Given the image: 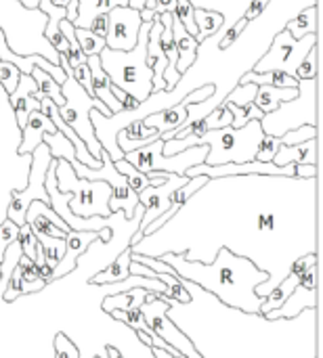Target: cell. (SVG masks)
Listing matches in <instances>:
<instances>
[{
    "instance_id": "24",
    "label": "cell",
    "mask_w": 323,
    "mask_h": 358,
    "mask_svg": "<svg viewBox=\"0 0 323 358\" xmlns=\"http://www.w3.org/2000/svg\"><path fill=\"white\" fill-rule=\"evenodd\" d=\"M147 289H128V292H118V294H111L103 300V310L109 315L111 310H135V308H141V304L145 302L147 298Z\"/></svg>"
},
{
    "instance_id": "46",
    "label": "cell",
    "mask_w": 323,
    "mask_h": 358,
    "mask_svg": "<svg viewBox=\"0 0 323 358\" xmlns=\"http://www.w3.org/2000/svg\"><path fill=\"white\" fill-rule=\"evenodd\" d=\"M269 4H271V0H250L248 8H246V13H244V19H246L248 23L256 21V19L267 10Z\"/></svg>"
},
{
    "instance_id": "10",
    "label": "cell",
    "mask_w": 323,
    "mask_h": 358,
    "mask_svg": "<svg viewBox=\"0 0 323 358\" xmlns=\"http://www.w3.org/2000/svg\"><path fill=\"white\" fill-rule=\"evenodd\" d=\"M53 162V155L44 143H40L32 151V164H29V174H27V185L23 191H13L8 208H6V218L13 220L17 227L25 224V212L32 201H44L48 203V195L44 191V178L46 170Z\"/></svg>"
},
{
    "instance_id": "14",
    "label": "cell",
    "mask_w": 323,
    "mask_h": 358,
    "mask_svg": "<svg viewBox=\"0 0 323 358\" xmlns=\"http://www.w3.org/2000/svg\"><path fill=\"white\" fill-rule=\"evenodd\" d=\"M313 264H317V258H315V254H311V256H305V258H298L296 262H294V266H292V271H290V275L275 287V289H271L269 292V296L263 300V304H261V308H259V313L265 317V315H269V313H273V310H277V308H282V304L294 294V289L301 285V279H303V275L313 266Z\"/></svg>"
},
{
    "instance_id": "7",
    "label": "cell",
    "mask_w": 323,
    "mask_h": 358,
    "mask_svg": "<svg viewBox=\"0 0 323 358\" xmlns=\"http://www.w3.org/2000/svg\"><path fill=\"white\" fill-rule=\"evenodd\" d=\"M164 149V141L158 138L137 151H130L124 155V159L135 166L139 172L149 174V172H168V174H177V176H185V172L193 166L204 164L206 155H208V145H195L189 147L177 155H162Z\"/></svg>"
},
{
    "instance_id": "58",
    "label": "cell",
    "mask_w": 323,
    "mask_h": 358,
    "mask_svg": "<svg viewBox=\"0 0 323 358\" xmlns=\"http://www.w3.org/2000/svg\"><path fill=\"white\" fill-rule=\"evenodd\" d=\"M50 2H53L55 6H63V8H65V6H67V4H69L71 0H50Z\"/></svg>"
},
{
    "instance_id": "32",
    "label": "cell",
    "mask_w": 323,
    "mask_h": 358,
    "mask_svg": "<svg viewBox=\"0 0 323 358\" xmlns=\"http://www.w3.org/2000/svg\"><path fill=\"white\" fill-rule=\"evenodd\" d=\"M36 239L42 245L46 266L55 268L59 264V260L63 258V254H65V239H50V237H42V235H36Z\"/></svg>"
},
{
    "instance_id": "33",
    "label": "cell",
    "mask_w": 323,
    "mask_h": 358,
    "mask_svg": "<svg viewBox=\"0 0 323 358\" xmlns=\"http://www.w3.org/2000/svg\"><path fill=\"white\" fill-rule=\"evenodd\" d=\"M256 90L259 86L248 82V84H238L233 86V90L225 96V101L238 105V107H248L250 103H254V96H256Z\"/></svg>"
},
{
    "instance_id": "52",
    "label": "cell",
    "mask_w": 323,
    "mask_h": 358,
    "mask_svg": "<svg viewBox=\"0 0 323 358\" xmlns=\"http://www.w3.org/2000/svg\"><path fill=\"white\" fill-rule=\"evenodd\" d=\"M38 277H40L46 285H48L50 281H55V279H53V268H50V266H46V264L38 266Z\"/></svg>"
},
{
    "instance_id": "18",
    "label": "cell",
    "mask_w": 323,
    "mask_h": 358,
    "mask_svg": "<svg viewBox=\"0 0 323 358\" xmlns=\"http://www.w3.org/2000/svg\"><path fill=\"white\" fill-rule=\"evenodd\" d=\"M172 38H174V46H177V52H179V59H177V71L183 76L187 73L193 63H195V57H198V46L200 42L181 25V21L172 15Z\"/></svg>"
},
{
    "instance_id": "42",
    "label": "cell",
    "mask_w": 323,
    "mask_h": 358,
    "mask_svg": "<svg viewBox=\"0 0 323 358\" xmlns=\"http://www.w3.org/2000/svg\"><path fill=\"white\" fill-rule=\"evenodd\" d=\"M55 358H80L78 346L65 334L55 336Z\"/></svg>"
},
{
    "instance_id": "53",
    "label": "cell",
    "mask_w": 323,
    "mask_h": 358,
    "mask_svg": "<svg viewBox=\"0 0 323 358\" xmlns=\"http://www.w3.org/2000/svg\"><path fill=\"white\" fill-rule=\"evenodd\" d=\"M139 105H141V103H139L137 99H132V96L128 94V96H126V99L122 101V111H135V109H139Z\"/></svg>"
},
{
    "instance_id": "45",
    "label": "cell",
    "mask_w": 323,
    "mask_h": 358,
    "mask_svg": "<svg viewBox=\"0 0 323 358\" xmlns=\"http://www.w3.org/2000/svg\"><path fill=\"white\" fill-rule=\"evenodd\" d=\"M17 268L21 271L23 281H40V277H38V264L34 260L25 258L23 254H21V258L17 262Z\"/></svg>"
},
{
    "instance_id": "1",
    "label": "cell",
    "mask_w": 323,
    "mask_h": 358,
    "mask_svg": "<svg viewBox=\"0 0 323 358\" xmlns=\"http://www.w3.org/2000/svg\"><path fill=\"white\" fill-rule=\"evenodd\" d=\"M160 260L166 262L177 273V277L202 285L206 292H212L231 308H242L244 313H259L263 304V300L256 298L254 289L261 283L269 281V275L256 264H252V260L240 258L227 248L219 250L212 264H202L177 254H166Z\"/></svg>"
},
{
    "instance_id": "25",
    "label": "cell",
    "mask_w": 323,
    "mask_h": 358,
    "mask_svg": "<svg viewBox=\"0 0 323 358\" xmlns=\"http://www.w3.org/2000/svg\"><path fill=\"white\" fill-rule=\"evenodd\" d=\"M294 40H301L309 34H317V4L303 8L294 19H290L284 27Z\"/></svg>"
},
{
    "instance_id": "28",
    "label": "cell",
    "mask_w": 323,
    "mask_h": 358,
    "mask_svg": "<svg viewBox=\"0 0 323 358\" xmlns=\"http://www.w3.org/2000/svg\"><path fill=\"white\" fill-rule=\"evenodd\" d=\"M29 76H32L34 82H36V90H38L44 99H50L57 107H63V105H65V99H63V94H61V86H59L46 71H42L40 67H34Z\"/></svg>"
},
{
    "instance_id": "57",
    "label": "cell",
    "mask_w": 323,
    "mask_h": 358,
    "mask_svg": "<svg viewBox=\"0 0 323 358\" xmlns=\"http://www.w3.org/2000/svg\"><path fill=\"white\" fill-rule=\"evenodd\" d=\"M23 8H29V10H34V8H38V0H17Z\"/></svg>"
},
{
    "instance_id": "41",
    "label": "cell",
    "mask_w": 323,
    "mask_h": 358,
    "mask_svg": "<svg viewBox=\"0 0 323 358\" xmlns=\"http://www.w3.org/2000/svg\"><path fill=\"white\" fill-rule=\"evenodd\" d=\"M17 235H19V227H17L13 220L4 218V220L0 222V262H2V258H4L6 248H8L11 243L17 241Z\"/></svg>"
},
{
    "instance_id": "12",
    "label": "cell",
    "mask_w": 323,
    "mask_h": 358,
    "mask_svg": "<svg viewBox=\"0 0 323 358\" xmlns=\"http://www.w3.org/2000/svg\"><path fill=\"white\" fill-rule=\"evenodd\" d=\"M189 178L187 176H177V174H168V178L160 185V187H147L139 193V203L145 208L143 212V218H141V224H139V233L143 235L145 229L156 220L160 218L168 208H170V201H172V195L183 187L187 185Z\"/></svg>"
},
{
    "instance_id": "2",
    "label": "cell",
    "mask_w": 323,
    "mask_h": 358,
    "mask_svg": "<svg viewBox=\"0 0 323 358\" xmlns=\"http://www.w3.org/2000/svg\"><path fill=\"white\" fill-rule=\"evenodd\" d=\"M265 132L261 128V120H252L242 128H221L206 130L200 138H170L164 141L162 155L170 157L195 145H208V155L204 159L206 166H223V164H246L256 159L259 145Z\"/></svg>"
},
{
    "instance_id": "50",
    "label": "cell",
    "mask_w": 323,
    "mask_h": 358,
    "mask_svg": "<svg viewBox=\"0 0 323 358\" xmlns=\"http://www.w3.org/2000/svg\"><path fill=\"white\" fill-rule=\"evenodd\" d=\"M294 176L296 178H311V180H315L317 166H311V164H294Z\"/></svg>"
},
{
    "instance_id": "23",
    "label": "cell",
    "mask_w": 323,
    "mask_h": 358,
    "mask_svg": "<svg viewBox=\"0 0 323 358\" xmlns=\"http://www.w3.org/2000/svg\"><path fill=\"white\" fill-rule=\"evenodd\" d=\"M116 6H126V0H78V15L71 25L88 29L95 17L109 13Z\"/></svg>"
},
{
    "instance_id": "15",
    "label": "cell",
    "mask_w": 323,
    "mask_h": 358,
    "mask_svg": "<svg viewBox=\"0 0 323 358\" xmlns=\"http://www.w3.org/2000/svg\"><path fill=\"white\" fill-rule=\"evenodd\" d=\"M187 107H189V101L183 96V101H179L177 105L166 107L162 111H156L151 115H145L141 122L147 128H156L160 132V138L162 141H170L174 136V132L185 124V120H187Z\"/></svg>"
},
{
    "instance_id": "34",
    "label": "cell",
    "mask_w": 323,
    "mask_h": 358,
    "mask_svg": "<svg viewBox=\"0 0 323 358\" xmlns=\"http://www.w3.org/2000/svg\"><path fill=\"white\" fill-rule=\"evenodd\" d=\"M193 10H195V6L189 2V0H177V10L172 13L179 21H181V25L195 38L198 36V27H195V21H193Z\"/></svg>"
},
{
    "instance_id": "8",
    "label": "cell",
    "mask_w": 323,
    "mask_h": 358,
    "mask_svg": "<svg viewBox=\"0 0 323 358\" xmlns=\"http://www.w3.org/2000/svg\"><path fill=\"white\" fill-rule=\"evenodd\" d=\"M170 298H166L164 294H147L145 302L141 304V315L149 327V331L160 338L162 342H166L168 346H172L177 352H181L183 358H204L198 348L193 346V342L170 321L168 313H170Z\"/></svg>"
},
{
    "instance_id": "3",
    "label": "cell",
    "mask_w": 323,
    "mask_h": 358,
    "mask_svg": "<svg viewBox=\"0 0 323 358\" xmlns=\"http://www.w3.org/2000/svg\"><path fill=\"white\" fill-rule=\"evenodd\" d=\"M151 23H143L139 29V42L132 50H111L103 48L99 52L101 67L114 86L145 103L153 92V71L147 65V36Z\"/></svg>"
},
{
    "instance_id": "37",
    "label": "cell",
    "mask_w": 323,
    "mask_h": 358,
    "mask_svg": "<svg viewBox=\"0 0 323 358\" xmlns=\"http://www.w3.org/2000/svg\"><path fill=\"white\" fill-rule=\"evenodd\" d=\"M17 243H19V248H21V254H23L25 258H29V260H34V258H36V245H38V239H36V235L32 233L29 224H23V227H19Z\"/></svg>"
},
{
    "instance_id": "54",
    "label": "cell",
    "mask_w": 323,
    "mask_h": 358,
    "mask_svg": "<svg viewBox=\"0 0 323 358\" xmlns=\"http://www.w3.org/2000/svg\"><path fill=\"white\" fill-rule=\"evenodd\" d=\"M105 358H124V357H122V352H120L116 346H111V344H105Z\"/></svg>"
},
{
    "instance_id": "21",
    "label": "cell",
    "mask_w": 323,
    "mask_h": 358,
    "mask_svg": "<svg viewBox=\"0 0 323 358\" xmlns=\"http://www.w3.org/2000/svg\"><path fill=\"white\" fill-rule=\"evenodd\" d=\"M130 256H132V250L130 248H126L107 268H103L101 273H97V275H92L90 279H88V283L90 285H114V283H122V281H126L128 277H130V273H128V266H130Z\"/></svg>"
},
{
    "instance_id": "31",
    "label": "cell",
    "mask_w": 323,
    "mask_h": 358,
    "mask_svg": "<svg viewBox=\"0 0 323 358\" xmlns=\"http://www.w3.org/2000/svg\"><path fill=\"white\" fill-rule=\"evenodd\" d=\"M76 42L80 46V50L86 55V57H95L99 55L103 48H105V38H99L97 34H92L90 29H82V27H76Z\"/></svg>"
},
{
    "instance_id": "26",
    "label": "cell",
    "mask_w": 323,
    "mask_h": 358,
    "mask_svg": "<svg viewBox=\"0 0 323 358\" xmlns=\"http://www.w3.org/2000/svg\"><path fill=\"white\" fill-rule=\"evenodd\" d=\"M114 166H116V170L126 178L128 187H130L135 193H141V191L147 189V187H160V185L168 178V174H166V178H149L147 174H143V172H139L135 166H130L126 159L114 162Z\"/></svg>"
},
{
    "instance_id": "39",
    "label": "cell",
    "mask_w": 323,
    "mask_h": 358,
    "mask_svg": "<svg viewBox=\"0 0 323 358\" xmlns=\"http://www.w3.org/2000/svg\"><path fill=\"white\" fill-rule=\"evenodd\" d=\"M19 76H21V71H19L13 63H4V61H0V86L4 88V92H6V94H11V92L17 88V84H19Z\"/></svg>"
},
{
    "instance_id": "11",
    "label": "cell",
    "mask_w": 323,
    "mask_h": 358,
    "mask_svg": "<svg viewBox=\"0 0 323 358\" xmlns=\"http://www.w3.org/2000/svg\"><path fill=\"white\" fill-rule=\"evenodd\" d=\"M107 36L105 46L111 50H132L139 42V29L143 25L139 10L128 6H116L107 13Z\"/></svg>"
},
{
    "instance_id": "16",
    "label": "cell",
    "mask_w": 323,
    "mask_h": 358,
    "mask_svg": "<svg viewBox=\"0 0 323 358\" xmlns=\"http://www.w3.org/2000/svg\"><path fill=\"white\" fill-rule=\"evenodd\" d=\"M48 132V134H55L57 128L55 124L50 122V117L42 111H32L29 117H27V124L23 126L21 130V143L17 147V153L19 155H29L40 143H42V134Z\"/></svg>"
},
{
    "instance_id": "56",
    "label": "cell",
    "mask_w": 323,
    "mask_h": 358,
    "mask_svg": "<svg viewBox=\"0 0 323 358\" xmlns=\"http://www.w3.org/2000/svg\"><path fill=\"white\" fill-rule=\"evenodd\" d=\"M151 352H153V358H177V357H172L170 352L162 350V348H151Z\"/></svg>"
},
{
    "instance_id": "43",
    "label": "cell",
    "mask_w": 323,
    "mask_h": 358,
    "mask_svg": "<svg viewBox=\"0 0 323 358\" xmlns=\"http://www.w3.org/2000/svg\"><path fill=\"white\" fill-rule=\"evenodd\" d=\"M246 25H248V21H246V19H242V21L238 19V21H235V23H233L225 34H221L223 38L219 40V46H221V48H231V46L240 40V36L244 34Z\"/></svg>"
},
{
    "instance_id": "55",
    "label": "cell",
    "mask_w": 323,
    "mask_h": 358,
    "mask_svg": "<svg viewBox=\"0 0 323 358\" xmlns=\"http://www.w3.org/2000/svg\"><path fill=\"white\" fill-rule=\"evenodd\" d=\"M126 6L132 10H143L145 8V0H126Z\"/></svg>"
},
{
    "instance_id": "19",
    "label": "cell",
    "mask_w": 323,
    "mask_h": 358,
    "mask_svg": "<svg viewBox=\"0 0 323 358\" xmlns=\"http://www.w3.org/2000/svg\"><path fill=\"white\" fill-rule=\"evenodd\" d=\"M317 306V292L315 289H303V287H296L294 294L282 304V308L265 315V319H271V321H277V319H296L301 313H305L307 308H315Z\"/></svg>"
},
{
    "instance_id": "29",
    "label": "cell",
    "mask_w": 323,
    "mask_h": 358,
    "mask_svg": "<svg viewBox=\"0 0 323 358\" xmlns=\"http://www.w3.org/2000/svg\"><path fill=\"white\" fill-rule=\"evenodd\" d=\"M42 143L48 147V151H50V155H53L55 159H65V162L76 159L71 143H69V141L59 132V130H57L55 134L44 132V134H42Z\"/></svg>"
},
{
    "instance_id": "44",
    "label": "cell",
    "mask_w": 323,
    "mask_h": 358,
    "mask_svg": "<svg viewBox=\"0 0 323 358\" xmlns=\"http://www.w3.org/2000/svg\"><path fill=\"white\" fill-rule=\"evenodd\" d=\"M71 78L92 96V84H90V69H88V65L86 63H82V65H76L74 69H71Z\"/></svg>"
},
{
    "instance_id": "38",
    "label": "cell",
    "mask_w": 323,
    "mask_h": 358,
    "mask_svg": "<svg viewBox=\"0 0 323 358\" xmlns=\"http://www.w3.org/2000/svg\"><path fill=\"white\" fill-rule=\"evenodd\" d=\"M317 46H313L311 50H309V55L305 57V61L298 65V69H296V73H294V78L296 80H315L317 78Z\"/></svg>"
},
{
    "instance_id": "13",
    "label": "cell",
    "mask_w": 323,
    "mask_h": 358,
    "mask_svg": "<svg viewBox=\"0 0 323 358\" xmlns=\"http://www.w3.org/2000/svg\"><path fill=\"white\" fill-rule=\"evenodd\" d=\"M92 241H111V229H103L99 233L95 231H69L65 235V254L59 260V264L53 268V279H61L65 275H69L71 271H76L78 266V258L88 250V245Z\"/></svg>"
},
{
    "instance_id": "30",
    "label": "cell",
    "mask_w": 323,
    "mask_h": 358,
    "mask_svg": "<svg viewBox=\"0 0 323 358\" xmlns=\"http://www.w3.org/2000/svg\"><path fill=\"white\" fill-rule=\"evenodd\" d=\"M221 105H225V107L231 111V115H233L231 128H242V126H246V124L252 122V120H263V115H265L254 103H250L248 107H238V105H233V103H229V101H223Z\"/></svg>"
},
{
    "instance_id": "60",
    "label": "cell",
    "mask_w": 323,
    "mask_h": 358,
    "mask_svg": "<svg viewBox=\"0 0 323 358\" xmlns=\"http://www.w3.org/2000/svg\"><path fill=\"white\" fill-rule=\"evenodd\" d=\"M95 358H103V357H101V355H97V357H95Z\"/></svg>"
},
{
    "instance_id": "22",
    "label": "cell",
    "mask_w": 323,
    "mask_h": 358,
    "mask_svg": "<svg viewBox=\"0 0 323 358\" xmlns=\"http://www.w3.org/2000/svg\"><path fill=\"white\" fill-rule=\"evenodd\" d=\"M298 96V88H275L269 84H261L254 96V105L267 115L271 111H275L282 103L292 101Z\"/></svg>"
},
{
    "instance_id": "35",
    "label": "cell",
    "mask_w": 323,
    "mask_h": 358,
    "mask_svg": "<svg viewBox=\"0 0 323 358\" xmlns=\"http://www.w3.org/2000/svg\"><path fill=\"white\" fill-rule=\"evenodd\" d=\"M204 122H206V128L208 130H221V128H227V126L233 124V115H231V111L225 105H219L217 109H212L204 117Z\"/></svg>"
},
{
    "instance_id": "5",
    "label": "cell",
    "mask_w": 323,
    "mask_h": 358,
    "mask_svg": "<svg viewBox=\"0 0 323 358\" xmlns=\"http://www.w3.org/2000/svg\"><path fill=\"white\" fill-rule=\"evenodd\" d=\"M57 189L61 193H71L69 210L78 218L111 216L107 201L111 197V187L103 180H82L74 174L65 159H57Z\"/></svg>"
},
{
    "instance_id": "48",
    "label": "cell",
    "mask_w": 323,
    "mask_h": 358,
    "mask_svg": "<svg viewBox=\"0 0 323 358\" xmlns=\"http://www.w3.org/2000/svg\"><path fill=\"white\" fill-rule=\"evenodd\" d=\"M275 229V216L271 212H263L256 216V231L261 233H271Z\"/></svg>"
},
{
    "instance_id": "40",
    "label": "cell",
    "mask_w": 323,
    "mask_h": 358,
    "mask_svg": "<svg viewBox=\"0 0 323 358\" xmlns=\"http://www.w3.org/2000/svg\"><path fill=\"white\" fill-rule=\"evenodd\" d=\"M282 147V141L280 136H269L265 134L261 145H259V151H256V162H273L277 149Z\"/></svg>"
},
{
    "instance_id": "49",
    "label": "cell",
    "mask_w": 323,
    "mask_h": 358,
    "mask_svg": "<svg viewBox=\"0 0 323 358\" xmlns=\"http://www.w3.org/2000/svg\"><path fill=\"white\" fill-rule=\"evenodd\" d=\"M107 25H109V21H107V13H103V15H99V17H95V21L90 23V31L92 34H97L99 38H105L107 36Z\"/></svg>"
},
{
    "instance_id": "4",
    "label": "cell",
    "mask_w": 323,
    "mask_h": 358,
    "mask_svg": "<svg viewBox=\"0 0 323 358\" xmlns=\"http://www.w3.org/2000/svg\"><path fill=\"white\" fill-rule=\"evenodd\" d=\"M61 94L65 99V105L63 107H57L59 109V117L80 136V141L86 145L88 153L99 159L101 157V143L97 141L95 136V130H92V124H90V111H99L101 115L109 117L111 111L95 96H90L71 76L65 78V82L61 84Z\"/></svg>"
},
{
    "instance_id": "36",
    "label": "cell",
    "mask_w": 323,
    "mask_h": 358,
    "mask_svg": "<svg viewBox=\"0 0 323 358\" xmlns=\"http://www.w3.org/2000/svg\"><path fill=\"white\" fill-rule=\"evenodd\" d=\"M109 315H111L116 321H124V323H126V325H130L135 331H137V329H141V331H147V334H151L139 308H135V310H111ZM151 336H153V334H151Z\"/></svg>"
},
{
    "instance_id": "6",
    "label": "cell",
    "mask_w": 323,
    "mask_h": 358,
    "mask_svg": "<svg viewBox=\"0 0 323 358\" xmlns=\"http://www.w3.org/2000/svg\"><path fill=\"white\" fill-rule=\"evenodd\" d=\"M301 126H317V78L298 80V96L282 103L261 120V128L269 136H282Z\"/></svg>"
},
{
    "instance_id": "27",
    "label": "cell",
    "mask_w": 323,
    "mask_h": 358,
    "mask_svg": "<svg viewBox=\"0 0 323 358\" xmlns=\"http://www.w3.org/2000/svg\"><path fill=\"white\" fill-rule=\"evenodd\" d=\"M193 21H195V27H198V36L195 40L198 42H204L206 38L214 36L221 25L225 23V17L217 10H206V8H195L193 10Z\"/></svg>"
},
{
    "instance_id": "59",
    "label": "cell",
    "mask_w": 323,
    "mask_h": 358,
    "mask_svg": "<svg viewBox=\"0 0 323 358\" xmlns=\"http://www.w3.org/2000/svg\"><path fill=\"white\" fill-rule=\"evenodd\" d=\"M0 281H2V271H0Z\"/></svg>"
},
{
    "instance_id": "9",
    "label": "cell",
    "mask_w": 323,
    "mask_h": 358,
    "mask_svg": "<svg viewBox=\"0 0 323 358\" xmlns=\"http://www.w3.org/2000/svg\"><path fill=\"white\" fill-rule=\"evenodd\" d=\"M317 46V34H309L301 40H294L284 27L273 34V40L267 48V52L252 65V71L265 73V71H286L290 76L296 73L298 65L305 61L309 50Z\"/></svg>"
},
{
    "instance_id": "47",
    "label": "cell",
    "mask_w": 323,
    "mask_h": 358,
    "mask_svg": "<svg viewBox=\"0 0 323 358\" xmlns=\"http://www.w3.org/2000/svg\"><path fill=\"white\" fill-rule=\"evenodd\" d=\"M145 8L153 10L158 15L162 13H174L177 10V0H145Z\"/></svg>"
},
{
    "instance_id": "20",
    "label": "cell",
    "mask_w": 323,
    "mask_h": 358,
    "mask_svg": "<svg viewBox=\"0 0 323 358\" xmlns=\"http://www.w3.org/2000/svg\"><path fill=\"white\" fill-rule=\"evenodd\" d=\"M275 166H290V164H311L317 166V138L298 143V145H282L273 157Z\"/></svg>"
},
{
    "instance_id": "51",
    "label": "cell",
    "mask_w": 323,
    "mask_h": 358,
    "mask_svg": "<svg viewBox=\"0 0 323 358\" xmlns=\"http://www.w3.org/2000/svg\"><path fill=\"white\" fill-rule=\"evenodd\" d=\"M303 289H317V264H313L301 279V285Z\"/></svg>"
},
{
    "instance_id": "17",
    "label": "cell",
    "mask_w": 323,
    "mask_h": 358,
    "mask_svg": "<svg viewBox=\"0 0 323 358\" xmlns=\"http://www.w3.org/2000/svg\"><path fill=\"white\" fill-rule=\"evenodd\" d=\"M208 182H210V180H208L206 176H193V178H189V182H187V185H183V187H181V189H179L174 195H172L170 208H168V210H166V212H164L160 218H156V220H153V222H151V224L145 229L143 237H145V235H151V233H156L158 229H162V227H164V224H166V222H168V220H170V218H172V216H174V214H177V212H179V210H181L185 203H187V201H189V197H191L193 193H198L200 189H204Z\"/></svg>"
}]
</instances>
